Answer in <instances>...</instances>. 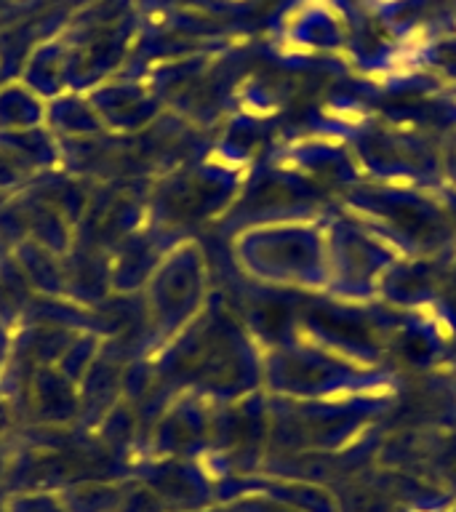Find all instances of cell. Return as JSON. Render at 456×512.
<instances>
[{"label":"cell","instance_id":"1","mask_svg":"<svg viewBox=\"0 0 456 512\" xmlns=\"http://www.w3.org/2000/svg\"><path fill=\"white\" fill-rule=\"evenodd\" d=\"M376 6H398L400 0H374Z\"/></svg>","mask_w":456,"mask_h":512}]
</instances>
